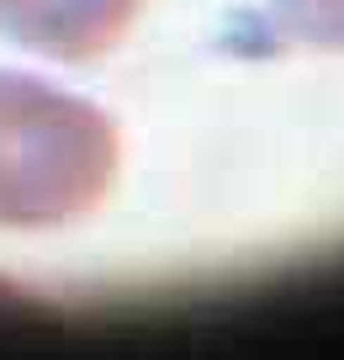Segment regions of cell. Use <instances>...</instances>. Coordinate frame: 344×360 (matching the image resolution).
Returning <instances> with one entry per match:
<instances>
[{
	"mask_svg": "<svg viewBox=\"0 0 344 360\" xmlns=\"http://www.w3.org/2000/svg\"><path fill=\"white\" fill-rule=\"evenodd\" d=\"M270 27L281 48L344 58V0H276Z\"/></svg>",
	"mask_w": 344,
	"mask_h": 360,
	"instance_id": "3957f363",
	"label": "cell"
},
{
	"mask_svg": "<svg viewBox=\"0 0 344 360\" xmlns=\"http://www.w3.org/2000/svg\"><path fill=\"white\" fill-rule=\"evenodd\" d=\"M122 175L106 106L43 75L0 69V233H48L90 217Z\"/></svg>",
	"mask_w": 344,
	"mask_h": 360,
	"instance_id": "6da1fadb",
	"label": "cell"
},
{
	"mask_svg": "<svg viewBox=\"0 0 344 360\" xmlns=\"http://www.w3.org/2000/svg\"><path fill=\"white\" fill-rule=\"evenodd\" d=\"M144 0H0V37L53 64H90L133 32Z\"/></svg>",
	"mask_w": 344,
	"mask_h": 360,
	"instance_id": "7a4b0ae2",
	"label": "cell"
}]
</instances>
